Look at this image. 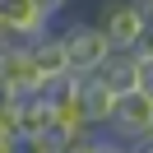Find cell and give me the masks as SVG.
<instances>
[{
  "instance_id": "6da1fadb",
  "label": "cell",
  "mask_w": 153,
  "mask_h": 153,
  "mask_svg": "<svg viewBox=\"0 0 153 153\" xmlns=\"http://www.w3.org/2000/svg\"><path fill=\"white\" fill-rule=\"evenodd\" d=\"M56 33H60V47H65V70L74 79L97 74L102 60L111 56V47L102 42V33L93 28V19H74V23H65V28H56Z\"/></svg>"
},
{
  "instance_id": "7a4b0ae2",
  "label": "cell",
  "mask_w": 153,
  "mask_h": 153,
  "mask_svg": "<svg viewBox=\"0 0 153 153\" xmlns=\"http://www.w3.org/2000/svg\"><path fill=\"white\" fill-rule=\"evenodd\" d=\"M102 134L116 139V144H134L139 134H153V97L139 93V88L134 93H121L111 102V116H107Z\"/></svg>"
},
{
  "instance_id": "3957f363",
  "label": "cell",
  "mask_w": 153,
  "mask_h": 153,
  "mask_svg": "<svg viewBox=\"0 0 153 153\" xmlns=\"http://www.w3.org/2000/svg\"><path fill=\"white\" fill-rule=\"evenodd\" d=\"M93 28L102 33V42H107L111 51H134L139 37H144V33H139V14L130 10V0H102Z\"/></svg>"
},
{
  "instance_id": "277c9868",
  "label": "cell",
  "mask_w": 153,
  "mask_h": 153,
  "mask_svg": "<svg viewBox=\"0 0 153 153\" xmlns=\"http://www.w3.org/2000/svg\"><path fill=\"white\" fill-rule=\"evenodd\" d=\"M111 102H116V93L102 84V79H79V121H84V130L88 134H102V125H107V116H111Z\"/></svg>"
},
{
  "instance_id": "5b68a950",
  "label": "cell",
  "mask_w": 153,
  "mask_h": 153,
  "mask_svg": "<svg viewBox=\"0 0 153 153\" xmlns=\"http://www.w3.org/2000/svg\"><path fill=\"white\" fill-rule=\"evenodd\" d=\"M0 23H5L19 42H33V37H42L47 28H56L33 0H0Z\"/></svg>"
},
{
  "instance_id": "8992f818",
  "label": "cell",
  "mask_w": 153,
  "mask_h": 153,
  "mask_svg": "<svg viewBox=\"0 0 153 153\" xmlns=\"http://www.w3.org/2000/svg\"><path fill=\"white\" fill-rule=\"evenodd\" d=\"M37 84H42V74L33 70L28 42L0 51V93H23V88H37Z\"/></svg>"
},
{
  "instance_id": "52a82bcc",
  "label": "cell",
  "mask_w": 153,
  "mask_h": 153,
  "mask_svg": "<svg viewBox=\"0 0 153 153\" xmlns=\"http://www.w3.org/2000/svg\"><path fill=\"white\" fill-rule=\"evenodd\" d=\"M93 79H102L116 97H121V93H134V88H139V56H134V51H111Z\"/></svg>"
},
{
  "instance_id": "ba28073f",
  "label": "cell",
  "mask_w": 153,
  "mask_h": 153,
  "mask_svg": "<svg viewBox=\"0 0 153 153\" xmlns=\"http://www.w3.org/2000/svg\"><path fill=\"white\" fill-rule=\"evenodd\" d=\"M28 56H33V70H37L42 79L70 74V70H65V47H60V33H56V28H47L42 37H33V42H28Z\"/></svg>"
},
{
  "instance_id": "9c48e42d",
  "label": "cell",
  "mask_w": 153,
  "mask_h": 153,
  "mask_svg": "<svg viewBox=\"0 0 153 153\" xmlns=\"http://www.w3.org/2000/svg\"><path fill=\"white\" fill-rule=\"evenodd\" d=\"M14 153H60L51 134H19L14 139Z\"/></svg>"
},
{
  "instance_id": "30bf717a",
  "label": "cell",
  "mask_w": 153,
  "mask_h": 153,
  "mask_svg": "<svg viewBox=\"0 0 153 153\" xmlns=\"http://www.w3.org/2000/svg\"><path fill=\"white\" fill-rule=\"evenodd\" d=\"M14 139H19V130H14V116H10V107L0 102V153H14Z\"/></svg>"
},
{
  "instance_id": "8fae6325",
  "label": "cell",
  "mask_w": 153,
  "mask_h": 153,
  "mask_svg": "<svg viewBox=\"0 0 153 153\" xmlns=\"http://www.w3.org/2000/svg\"><path fill=\"white\" fill-rule=\"evenodd\" d=\"M139 56V93L153 97V51H134Z\"/></svg>"
},
{
  "instance_id": "7c38bea8",
  "label": "cell",
  "mask_w": 153,
  "mask_h": 153,
  "mask_svg": "<svg viewBox=\"0 0 153 153\" xmlns=\"http://www.w3.org/2000/svg\"><path fill=\"white\" fill-rule=\"evenodd\" d=\"M130 10L139 14V33L153 37V0H130Z\"/></svg>"
},
{
  "instance_id": "4fadbf2b",
  "label": "cell",
  "mask_w": 153,
  "mask_h": 153,
  "mask_svg": "<svg viewBox=\"0 0 153 153\" xmlns=\"http://www.w3.org/2000/svg\"><path fill=\"white\" fill-rule=\"evenodd\" d=\"M88 153H130V149L116 144V139H107V134H93V139H88Z\"/></svg>"
},
{
  "instance_id": "5bb4252c",
  "label": "cell",
  "mask_w": 153,
  "mask_h": 153,
  "mask_svg": "<svg viewBox=\"0 0 153 153\" xmlns=\"http://www.w3.org/2000/svg\"><path fill=\"white\" fill-rule=\"evenodd\" d=\"M33 5H37V10H42V14H47V19H51V23H56V19H60V14H65V10H70V5H74V0H33Z\"/></svg>"
},
{
  "instance_id": "9a60e30c",
  "label": "cell",
  "mask_w": 153,
  "mask_h": 153,
  "mask_svg": "<svg viewBox=\"0 0 153 153\" xmlns=\"http://www.w3.org/2000/svg\"><path fill=\"white\" fill-rule=\"evenodd\" d=\"M125 149H130V153H153V134H139V139L125 144Z\"/></svg>"
},
{
  "instance_id": "2e32d148",
  "label": "cell",
  "mask_w": 153,
  "mask_h": 153,
  "mask_svg": "<svg viewBox=\"0 0 153 153\" xmlns=\"http://www.w3.org/2000/svg\"><path fill=\"white\" fill-rule=\"evenodd\" d=\"M5 47H23V42H19V37H14V33H10V28H5V23H0V51H5Z\"/></svg>"
},
{
  "instance_id": "e0dca14e",
  "label": "cell",
  "mask_w": 153,
  "mask_h": 153,
  "mask_svg": "<svg viewBox=\"0 0 153 153\" xmlns=\"http://www.w3.org/2000/svg\"><path fill=\"white\" fill-rule=\"evenodd\" d=\"M134 51H153V37H139V47H134Z\"/></svg>"
}]
</instances>
